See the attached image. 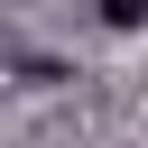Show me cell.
Returning a JSON list of instances; mask_svg holds the SVG:
<instances>
[{
  "label": "cell",
  "mask_w": 148,
  "mask_h": 148,
  "mask_svg": "<svg viewBox=\"0 0 148 148\" xmlns=\"http://www.w3.org/2000/svg\"><path fill=\"white\" fill-rule=\"evenodd\" d=\"M102 18H111V28H139V18H148V0H102Z\"/></svg>",
  "instance_id": "obj_1"
}]
</instances>
